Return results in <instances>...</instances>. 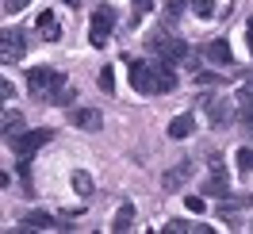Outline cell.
<instances>
[{"label": "cell", "instance_id": "7c38bea8", "mask_svg": "<svg viewBox=\"0 0 253 234\" xmlns=\"http://www.w3.org/2000/svg\"><path fill=\"white\" fill-rule=\"evenodd\" d=\"M204 62L230 65V62H234V54H230V43H226V39H215V43H207V47H204Z\"/></svg>", "mask_w": 253, "mask_h": 234}, {"label": "cell", "instance_id": "83f0119b", "mask_svg": "<svg viewBox=\"0 0 253 234\" xmlns=\"http://www.w3.org/2000/svg\"><path fill=\"white\" fill-rule=\"evenodd\" d=\"M154 8V0H134V19H142V12Z\"/></svg>", "mask_w": 253, "mask_h": 234}, {"label": "cell", "instance_id": "4dcf8cb0", "mask_svg": "<svg viewBox=\"0 0 253 234\" xmlns=\"http://www.w3.org/2000/svg\"><path fill=\"white\" fill-rule=\"evenodd\" d=\"M246 39H250V54H253V19L246 23Z\"/></svg>", "mask_w": 253, "mask_h": 234}, {"label": "cell", "instance_id": "7402d4cb", "mask_svg": "<svg viewBox=\"0 0 253 234\" xmlns=\"http://www.w3.org/2000/svg\"><path fill=\"white\" fill-rule=\"evenodd\" d=\"M238 169L253 173V146H242V150H238Z\"/></svg>", "mask_w": 253, "mask_h": 234}, {"label": "cell", "instance_id": "4fadbf2b", "mask_svg": "<svg viewBox=\"0 0 253 234\" xmlns=\"http://www.w3.org/2000/svg\"><path fill=\"white\" fill-rule=\"evenodd\" d=\"M39 35H42L46 43H58V39H62V27H58L54 12H39Z\"/></svg>", "mask_w": 253, "mask_h": 234}, {"label": "cell", "instance_id": "44dd1931", "mask_svg": "<svg viewBox=\"0 0 253 234\" xmlns=\"http://www.w3.org/2000/svg\"><path fill=\"white\" fill-rule=\"evenodd\" d=\"M192 12L200 19H211L215 16V0H192Z\"/></svg>", "mask_w": 253, "mask_h": 234}, {"label": "cell", "instance_id": "5bb4252c", "mask_svg": "<svg viewBox=\"0 0 253 234\" xmlns=\"http://www.w3.org/2000/svg\"><path fill=\"white\" fill-rule=\"evenodd\" d=\"M130 227H134V203H123V207L115 211V219H111V231L123 234V231H130Z\"/></svg>", "mask_w": 253, "mask_h": 234}, {"label": "cell", "instance_id": "e0dca14e", "mask_svg": "<svg viewBox=\"0 0 253 234\" xmlns=\"http://www.w3.org/2000/svg\"><path fill=\"white\" fill-rule=\"evenodd\" d=\"M16 131H23V111H4V139H16Z\"/></svg>", "mask_w": 253, "mask_h": 234}, {"label": "cell", "instance_id": "484cf974", "mask_svg": "<svg viewBox=\"0 0 253 234\" xmlns=\"http://www.w3.org/2000/svg\"><path fill=\"white\" fill-rule=\"evenodd\" d=\"M31 0H4V16H16V12H23Z\"/></svg>", "mask_w": 253, "mask_h": 234}, {"label": "cell", "instance_id": "603a6c76", "mask_svg": "<svg viewBox=\"0 0 253 234\" xmlns=\"http://www.w3.org/2000/svg\"><path fill=\"white\" fill-rule=\"evenodd\" d=\"M242 104H246V108H253V77L238 89V108H242Z\"/></svg>", "mask_w": 253, "mask_h": 234}, {"label": "cell", "instance_id": "ba28073f", "mask_svg": "<svg viewBox=\"0 0 253 234\" xmlns=\"http://www.w3.org/2000/svg\"><path fill=\"white\" fill-rule=\"evenodd\" d=\"M54 227H62V219H54L50 211H27V215L19 219V234H27V231H54Z\"/></svg>", "mask_w": 253, "mask_h": 234}, {"label": "cell", "instance_id": "f1b7e54d", "mask_svg": "<svg viewBox=\"0 0 253 234\" xmlns=\"http://www.w3.org/2000/svg\"><path fill=\"white\" fill-rule=\"evenodd\" d=\"M238 119H242L246 127H253V108H246V104H242V111H238Z\"/></svg>", "mask_w": 253, "mask_h": 234}, {"label": "cell", "instance_id": "f546056e", "mask_svg": "<svg viewBox=\"0 0 253 234\" xmlns=\"http://www.w3.org/2000/svg\"><path fill=\"white\" fill-rule=\"evenodd\" d=\"M0 96H4V100H12V96H16V85H12V81H4V85H0Z\"/></svg>", "mask_w": 253, "mask_h": 234}, {"label": "cell", "instance_id": "277c9868", "mask_svg": "<svg viewBox=\"0 0 253 234\" xmlns=\"http://www.w3.org/2000/svg\"><path fill=\"white\" fill-rule=\"evenodd\" d=\"M130 85L142 96H158V62H130Z\"/></svg>", "mask_w": 253, "mask_h": 234}, {"label": "cell", "instance_id": "8fae6325", "mask_svg": "<svg viewBox=\"0 0 253 234\" xmlns=\"http://www.w3.org/2000/svg\"><path fill=\"white\" fill-rule=\"evenodd\" d=\"M69 123L81 127V131H100V127H104V115L96 108H73L69 111Z\"/></svg>", "mask_w": 253, "mask_h": 234}, {"label": "cell", "instance_id": "8992f818", "mask_svg": "<svg viewBox=\"0 0 253 234\" xmlns=\"http://www.w3.org/2000/svg\"><path fill=\"white\" fill-rule=\"evenodd\" d=\"M207 161H211V177L204 181V196H215V200L230 196V181H226V169H222V154H211Z\"/></svg>", "mask_w": 253, "mask_h": 234}, {"label": "cell", "instance_id": "2e32d148", "mask_svg": "<svg viewBox=\"0 0 253 234\" xmlns=\"http://www.w3.org/2000/svg\"><path fill=\"white\" fill-rule=\"evenodd\" d=\"M173 89H176L173 65H169V62H158V96H161V93H173Z\"/></svg>", "mask_w": 253, "mask_h": 234}, {"label": "cell", "instance_id": "52a82bcc", "mask_svg": "<svg viewBox=\"0 0 253 234\" xmlns=\"http://www.w3.org/2000/svg\"><path fill=\"white\" fill-rule=\"evenodd\" d=\"M27 54V39H23V31H16V27H4V35H0V58H4V65L19 62Z\"/></svg>", "mask_w": 253, "mask_h": 234}, {"label": "cell", "instance_id": "d4e9b609", "mask_svg": "<svg viewBox=\"0 0 253 234\" xmlns=\"http://www.w3.org/2000/svg\"><path fill=\"white\" fill-rule=\"evenodd\" d=\"M219 73H211V69H200V73H196V85H200V89H204V85H219Z\"/></svg>", "mask_w": 253, "mask_h": 234}, {"label": "cell", "instance_id": "ac0fdd59", "mask_svg": "<svg viewBox=\"0 0 253 234\" xmlns=\"http://www.w3.org/2000/svg\"><path fill=\"white\" fill-rule=\"evenodd\" d=\"M92 177H88V173H84V169H77V173H73V192H77V196H92Z\"/></svg>", "mask_w": 253, "mask_h": 234}, {"label": "cell", "instance_id": "4316f807", "mask_svg": "<svg viewBox=\"0 0 253 234\" xmlns=\"http://www.w3.org/2000/svg\"><path fill=\"white\" fill-rule=\"evenodd\" d=\"M184 207H188V211H204L207 203H204V196H188V200H184Z\"/></svg>", "mask_w": 253, "mask_h": 234}, {"label": "cell", "instance_id": "9c48e42d", "mask_svg": "<svg viewBox=\"0 0 253 234\" xmlns=\"http://www.w3.org/2000/svg\"><path fill=\"white\" fill-rule=\"evenodd\" d=\"M200 104L207 108V119H211V127H226L230 123V104L226 100H215V96H200Z\"/></svg>", "mask_w": 253, "mask_h": 234}, {"label": "cell", "instance_id": "5b68a950", "mask_svg": "<svg viewBox=\"0 0 253 234\" xmlns=\"http://www.w3.org/2000/svg\"><path fill=\"white\" fill-rule=\"evenodd\" d=\"M115 8H111V4H100V8H96L92 12V31H88V39H92V47H104V43H108V35L115 31Z\"/></svg>", "mask_w": 253, "mask_h": 234}, {"label": "cell", "instance_id": "d6986e66", "mask_svg": "<svg viewBox=\"0 0 253 234\" xmlns=\"http://www.w3.org/2000/svg\"><path fill=\"white\" fill-rule=\"evenodd\" d=\"M73 100H77V89H73V85H62L58 93L50 96V104H58V108H69Z\"/></svg>", "mask_w": 253, "mask_h": 234}, {"label": "cell", "instance_id": "cb8c5ba5", "mask_svg": "<svg viewBox=\"0 0 253 234\" xmlns=\"http://www.w3.org/2000/svg\"><path fill=\"white\" fill-rule=\"evenodd\" d=\"M100 89H104V93H115V73H111V65L100 69Z\"/></svg>", "mask_w": 253, "mask_h": 234}, {"label": "cell", "instance_id": "ffe728a7", "mask_svg": "<svg viewBox=\"0 0 253 234\" xmlns=\"http://www.w3.org/2000/svg\"><path fill=\"white\" fill-rule=\"evenodd\" d=\"M188 4H192V0H169V4H165V23H176L180 12H184Z\"/></svg>", "mask_w": 253, "mask_h": 234}, {"label": "cell", "instance_id": "6da1fadb", "mask_svg": "<svg viewBox=\"0 0 253 234\" xmlns=\"http://www.w3.org/2000/svg\"><path fill=\"white\" fill-rule=\"evenodd\" d=\"M62 85H65V77L58 73V69H50V65H35V69H27V93H31L35 100H50Z\"/></svg>", "mask_w": 253, "mask_h": 234}, {"label": "cell", "instance_id": "30bf717a", "mask_svg": "<svg viewBox=\"0 0 253 234\" xmlns=\"http://www.w3.org/2000/svg\"><path fill=\"white\" fill-rule=\"evenodd\" d=\"M192 169H196L192 161H180V165H173V169H169V173H165V177H161V185H165V192H180V188L188 185Z\"/></svg>", "mask_w": 253, "mask_h": 234}, {"label": "cell", "instance_id": "7a4b0ae2", "mask_svg": "<svg viewBox=\"0 0 253 234\" xmlns=\"http://www.w3.org/2000/svg\"><path fill=\"white\" fill-rule=\"evenodd\" d=\"M46 142H54V131L50 127H35V131H19L16 139H8V146H12L16 157H35Z\"/></svg>", "mask_w": 253, "mask_h": 234}, {"label": "cell", "instance_id": "1f68e13d", "mask_svg": "<svg viewBox=\"0 0 253 234\" xmlns=\"http://www.w3.org/2000/svg\"><path fill=\"white\" fill-rule=\"evenodd\" d=\"M62 4H69V8H77V0H62Z\"/></svg>", "mask_w": 253, "mask_h": 234}, {"label": "cell", "instance_id": "3957f363", "mask_svg": "<svg viewBox=\"0 0 253 234\" xmlns=\"http://www.w3.org/2000/svg\"><path fill=\"white\" fill-rule=\"evenodd\" d=\"M150 50L158 54L161 62H169V65H176V62H184L192 50H188V43L184 39H173V35H165V31H158V35H150Z\"/></svg>", "mask_w": 253, "mask_h": 234}, {"label": "cell", "instance_id": "9a60e30c", "mask_svg": "<svg viewBox=\"0 0 253 234\" xmlns=\"http://www.w3.org/2000/svg\"><path fill=\"white\" fill-rule=\"evenodd\" d=\"M192 131H196V119L184 111V115H176L173 123H169V139H188Z\"/></svg>", "mask_w": 253, "mask_h": 234}]
</instances>
